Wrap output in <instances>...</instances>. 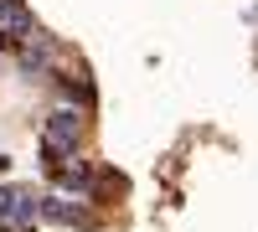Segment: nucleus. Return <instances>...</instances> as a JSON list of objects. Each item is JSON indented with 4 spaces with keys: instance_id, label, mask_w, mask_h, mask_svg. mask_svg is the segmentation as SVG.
Instances as JSON below:
<instances>
[{
    "instance_id": "1",
    "label": "nucleus",
    "mask_w": 258,
    "mask_h": 232,
    "mask_svg": "<svg viewBox=\"0 0 258 232\" xmlns=\"http://www.w3.org/2000/svg\"><path fill=\"white\" fill-rule=\"evenodd\" d=\"M31 217H36V196H31V191H0V227L26 232Z\"/></svg>"
}]
</instances>
